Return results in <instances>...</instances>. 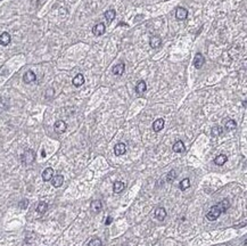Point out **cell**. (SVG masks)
<instances>
[{
    "label": "cell",
    "instance_id": "1",
    "mask_svg": "<svg viewBox=\"0 0 247 246\" xmlns=\"http://www.w3.org/2000/svg\"><path fill=\"white\" fill-rule=\"evenodd\" d=\"M229 207H230V203H229L228 199H223V201H221V202L218 203L216 205L212 206L211 209H210V211L207 212V214H206L207 220H210V221H215V220L219 218L223 212H226Z\"/></svg>",
    "mask_w": 247,
    "mask_h": 246
},
{
    "label": "cell",
    "instance_id": "2",
    "mask_svg": "<svg viewBox=\"0 0 247 246\" xmlns=\"http://www.w3.org/2000/svg\"><path fill=\"white\" fill-rule=\"evenodd\" d=\"M36 160V153L32 149H26L22 155V163L24 165H30Z\"/></svg>",
    "mask_w": 247,
    "mask_h": 246
},
{
    "label": "cell",
    "instance_id": "3",
    "mask_svg": "<svg viewBox=\"0 0 247 246\" xmlns=\"http://www.w3.org/2000/svg\"><path fill=\"white\" fill-rule=\"evenodd\" d=\"M54 129H55V132L58 133V134H62L66 131L67 129V124L63 121V120H58V121L55 122V124H54Z\"/></svg>",
    "mask_w": 247,
    "mask_h": 246
},
{
    "label": "cell",
    "instance_id": "4",
    "mask_svg": "<svg viewBox=\"0 0 247 246\" xmlns=\"http://www.w3.org/2000/svg\"><path fill=\"white\" fill-rule=\"evenodd\" d=\"M188 16V10L183 7H179V8L175 10V18L178 21H183L186 20Z\"/></svg>",
    "mask_w": 247,
    "mask_h": 246
},
{
    "label": "cell",
    "instance_id": "5",
    "mask_svg": "<svg viewBox=\"0 0 247 246\" xmlns=\"http://www.w3.org/2000/svg\"><path fill=\"white\" fill-rule=\"evenodd\" d=\"M205 64V57L202 55L200 53L196 54L195 58H194V65H195L196 69H202V66Z\"/></svg>",
    "mask_w": 247,
    "mask_h": 246
},
{
    "label": "cell",
    "instance_id": "6",
    "mask_svg": "<svg viewBox=\"0 0 247 246\" xmlns=\"http://www.w3.org/2000/svg\"><path fill=\"white\" fill-rule=\"evenodd\" d=\"M105 31H106V28H105V24H104V23H98V24L95 25L93 28H92V33L97 36H103L104 33H105Z\"/></svg>",
    "mask_w": 247,
    "mask_h": 246
},
{
    "label": "cell",
    "instance_id": "7",
    "mask_svg": "<svg viewBox=\"0 0 247 246\" xmlns=\"http://www.w3.org/2000/svg\"><path fill=\"white\" fill-rule=\"evenodd\" d=\"M150 47L153 49H157L161 47V44H162V39H161V36H157V34H154V36L150 38Z\"/></svg>",
    "mask_w": 247,
    "mask_h": 246
},
{
    "label": "cell",
    "instance_id": "8",
    "mask_svg": "<svg viewBox=\"0 0 247 246\" xmlns=\"http://www.w3.org/2000/svg\"><path fill=\"white\" fill-rule=\"evenodd\" d=\"M36 80V75L34 74L33 71H28L25 72V74L23 75V81L25 83H32Z\"/></svg>",
    "mask_w": 247,
    "mask_h": 246
},
{
    "label": "cell",
    "instance_id": "9",
    "mask_svg": "<svg viewBox=\"0 0 247 246\" xmlns=\"http://www.w3.org/2000/svg\"><path fill=\"white\" fill-rule=\"evenodd\" d=\"M125 152H127V146L124 145L123 142H119L114 147V153H115L116 156H121V155L125 154Z\"/></svg>",
    "mask_w": 247,
    "mask_h": 246
},
{
    "label": "cell",
    "instance_id": "10",
    "mask_svg": "<svg viewBox=\"0 0 247 246\" xmlns=\"http://www.w3.org/2000/svg\"><path fill=\"white\" fill-rule=\"evenodd\" d=\"M51 184L55 188H58V187H60V186L64 184V177L62 176V174H57V176H55V177H52Z\"/></svg>",
    "mask_w": 247,
    "mask_h": 246
},
{
    "label": "cell",
    "instance_id": "11",
    "mask_svg": "<svg viewBox=\"0 0 247 246\" xmlns=\"http://www.w3.org/2000/svg\"><path fill=\"white\" fill-rule=\"evenodd\" d=\"M146 90H147V85H146V82L143 80L139 81L137 85H135V91L138 95H142L143 93H146Z\"/></svg>",
    "mask_w": 247,
    "mask_h": 246
},
{
    "label": "cell",
    "instance_id": "12",
    "mask_svg": "<svg viewBox=\"0 0 247 246\" xmlns=\"http://www.w3.org/2000/svg\"><path fill=\"white\" fill-rule=\"evenodd\" d=\"M54 177V170L51 168H47L44 169V171L42 172V179L44 181H50Z\"/></svg>",
    "mask_w": 247,
    "mask_h": 246
},
{
    "label": "cell",
    "instance_id": "13",
    "mask_svg": "<svg viewBox=\"0 0 247 246\" xmlns=\"http://www.w3.org/2000/svg\"><path fill=\"white\" fill-rule=\"evenodd\" d=\"M172 149H173V152H174V153H183V152L186 150V147H184V144H183V141L178 140L174 144V145H173Z\"/></svg>",
    "mask_w": 247,
    "mask_h": 246
},
{
    "label": "cell",
    "instance_id": "14",
    "mask_svg": "<svg viewBox=\"0 0 247 246\" xmlns=\"http://www.w3.org/2000/svg\"><path fill=\"white\" fill-rule=\"evenodd\" d=\"M166 211H165V209L164 207H158L157 210L155 211V217L157 220H159V221H163L164 219L166 218Z\"/></svg>",
    "mask_w": 247,
    "mask_h": 246
},
{
    "label": "cell",
    "instance_id": "15",
    "mask_svg": "<svg viewBox=\"0 0 247 246\" xmlns=\"http://www.w3.org/2000/svg\"><path fill=\"white\" fill-rule=\"evenodd\" d=\"M163 128H164L163 119H157V120H155V122L153 123V130H154L155 132H159Z\"/></svg>",
    "mask_w": 247,
    "mask_h": 246
},
{
    "label": "cell",
    "instance_id": "16",
    "mask_svg": "<svg viewBox=\"0 0 247 246\" xmlns=\"http://www.w3.org/2000/svg\"><path fill=\"white\" fill-rule=\"evenodd\" d=\"M90 207H91V210L95 212V213H99L101 209H103V204L98 199H96V201H92L91 204H90Z\"/></svg>",
    "mask_w": 247,
    "mask_h": 246
},
{
    "label": "cell",
    "instance_id": "17",
    "mask_svg": "<svg viewBox=\"0 0 247 246\" xmlns=\"http://www.w3.org/2000/svg\"><path fill=\"white\" fill-rule=\"evenodd\" d=\"M124 70H125L124 63H120V64L115 65V66L113 67V74H115V75H122L124 73Z\"/></svg>",
    "mask_w": 247,
    "mask_h": 246
},
{
    "label": "cell",
    "instance_id": "18",
    "mask_svg": "<svg viewBox=\"0 0 247 246\" xmlns=\"http://www.w3.org/2000/svg\"><path fill=\"white\" fill-rule=\"evenodd\" d=\"M9 42H10V36H9V33L8 32L1 33V36H0V44L6 47V46L9 44Z\"/></svg>",
    "mask_w": 247,
    "mask_h": 246
},
{
    "label": "cell",
    "instance_id": "19",
    "mask_svg": "<svg viewBox=\"0 0 247 246\" xmlns=\"http://www.w3.org/2000/svg\"><path fill=\"white\" fill-rule=\"evenodd\" d=\"M73 85H75V87H81V85L84 83V77L83 74H81V73H79L78 75H75L74 77V79H73Z\"/></svg>",
    "mask_w": 247,
    "mask_h": 246
},
{
    "label": "cell",
    "instance_id": "20",
    "mask_svg": "<svg viewBox=\"0 0 247 246\" xmlns=\"http://www.w3.org/2000/svg\"><path fill=\"white\" fill-rule=\"evenodd\" d=\"M227 161H228L227 155H224V154H220V155H218V156L215 157L214 163L216 164V165L221 166V165H223V164H224V163H226Z\"/></svg>",
    "mask_w": 247,
    "mask_h": 246
},
{
    "label": "cell",
    "instance_id": "21",
    "mask_svg": "<svg viewBox=\"0 0 247 246\" xmlns=\"http://www.w3.org/2000/svg\"><path fill=\"white\" fill-rule=\"evenodd\" d=\"M116 16V13L114 9H108L107 12L105 13V18L107 21V23H112Z\"/></svg>",
    "mask_w": 247,
    "mask_h": 246
},
{
    "label": "cell",
    "instance_id": "22",
    "mask_svg": "<svg viewBox=\"0 0 247 246\" xmlns=\"http://www.w3.org/2000/svg\"><path fill=\"white\" fill-rule=\"evenodd\" d=\"M124 188H125L124 182H122V181H115V182H114V186H113V190H114V193H116V194L121 193V191H123Z\"/></svg>",
    "mask_w": 247,
    "mask_h": 246
},
{
    "label": "cell",
    "instance_id": "23",
    "mask_svg": "<svg viewBox=\"0 0 247 246\" xmlns=\"http://www.w3.org/2000/svg\"><path fill=\"white\" fill-rule=\"evenodd\" d=\"M224 128H226V130H228V131L235 130L236 128H237V123H236L235 120H228V121L226 122V124H224Z\"/></svg>",
    "mask_w": 247,
    "mask_h": 246
},
{
    "label": "cell",
    "instance_id": "24",
    "mask_svg": "<svg viewBox=\"0 0 247 246\" xmlns=\"http://www.w3.org/2000/svg\"><path fill=\"white\" fill-rule=\"evenodd\" d=\"M48 209V204L46 202H40L36 206V211H38V213L40 214H44Z\"/></svg>",
    "mask_w": 247,
    "mask_h": 246
},
{
    "label": "cell",
    "instance_id": "25",
    "mask_svg": "<svg viewBox=\"0 0 247 246\" xmlns=\"http://www.w3.org/2000/svg\"><path fill=\"white\" fill-rule=\"evenodd\" d=\"M179 187H180V189L181 190H187V188H189L190 187V180L189 179H183L182 181L180 182V185H179Z\"/></svg>",
    "mask_w": 247,
    "mask_h": 246
},
{
    "label": "cell",
    "instance_id": "26",
    "mask_svg": "<svg viewBox=\"0 0 247 246\" xmlns=\"http://www.w3.org/2000/svg\"><path fill=\"white\" fill-rule=\"evenodd\" d=\"M222 131H223V129L221 127H214V128L212 129L211 133L213 137H218V136H220V134L222 133Z\"/></svg>",
    "mask_w": 247,
    "mask_h": 246
},
{
    "label": "cell",
    "instance_id": "27",
    "mask_svg": "<svg viewBox=\"0 0 247 246\" xmlns=\"http://www.w3.org/2000/svg\"><path fill=\"white\" fill-rule=\"evenodd\" d=\"M88 246H101V240H100L99 238H93V239H91L89 242Z\"/></svg>",
    "mask_w": 247,
    "mask_h": 246
},
{
    "label": "cell",
    "instance_id": "28",
    "mask_svg": "<svg viewBox=\"0 0 247 246\" xmlns=\"http://www.w3.org/2000/svg\"><path fill=\"white\" fill-rule=\"evenodd\" d=\"M175 176H177V174H175V171L174 170H171V171L169 172V174H167V182H170V184L173 182Z\"/></svg>",
    "mask_w": 247,
    "mask_h": 246
},
{
    "label": "cell",
    "instance_id": "29",
    "mask_svg": "<svg viewBox=\"0 0 247 246\" xmlns=\"http://www.w3.org/2000/svg\"><path fill=\"white\" fill-rule=\"evenodd\" d=\"M28 199H23V201H22V202L20 203V207H21V209H26V206H28Z\"/></svg>",
    "mask_w": 247,
    "mask_h": 246
},
{
    "label": "cell",
    "instance_id": "30",
    "mask_svg": "<svg viewBox=\"0 0 247 246\" xmlns=\"http://www.w3.org/2000/svg\"><path fill=\"white\" fill-rule=\"evenodd\" d=\"M105 223H106V225H111V223H112V218H111V217H108L107 220H106V222H105Z\"/></svg>",
    "mask_w": 247,
    "mask_h": 246
}]
</instances>
